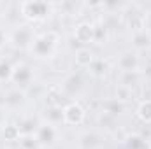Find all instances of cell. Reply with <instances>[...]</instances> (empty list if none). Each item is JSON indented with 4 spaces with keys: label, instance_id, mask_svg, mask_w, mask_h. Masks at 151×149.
I'll use <instances>...</instances> for the list:
<instances>
[{
    "label": "cell",
    "instance_id": "6da1fadb",
    "mask_svg": "<svg viewBox=\"0 0 151 149\" xmlns=\"http://www.w3.org/2000/svg\"><path fill=\"white\" fill-rule=\"evenodd\" d=\"M56 34L49 32V34H42L39 37L34 39L32 42V53L39 56V58H47L53 51H55V46H56Z\"/></svg>",
    "mask_w": 151,
    "mask_h": 149
},
{
    "label": "cell",
    "instance_id": "7c38bea8",
    "mask_svg": "<svg viewBox=\"0 0 151 149\" xmlns=\"http://www.w3.org/2000/svg\"><path fill=\"white\" fill-rule=\"evenodd\" d=\"M91 62H93V53L88 47H79L76 51V63L79 67H90Z\"/></svg>",
    "mask_w": 151,
    "mask_h": 149
},
{
    "label": "cell",
    "instance_id": "2e32d148",
    "mask_svg": "<svg viewBox=\"0 0 151 149\" xmlns=\"http://www.w3.org/2000/svg\"><path fill=\"white\" fill-rule=\"evenodd\" d=\"M46 117L49 119L51 125L63 121V107H60V105H49L46 109Z\"/></svg>",
    "mask_w": 151,
    "mask_h": 149
},
{
    "label": "cell",
    "instance_id": "44dd1931",
    "mask_svg": "<svg viewBox=\"0 0 151 149\" xmlns=\"http://www.w3.org/2000/svg\"><path fill=\"white\" fill-rule=\"evenodd\" d=\"M21 133H19V128L18 125H5L4 126V139L5 140H19Z\"/></svg>",
    "mask_w": 151,
    "mask_h": 149
},
{
    "label": "cell",
    "instance_id": "9c48e42d",
    "mask_svg": "<svg viewBox=\"0 0 151 149\" xmlns=\"http://www.w3.org/2000/svg\"><path fill=\"white\" fill-rule=\"evenodd\" d=\"M123 109H125V105H123V102L119 98H107V100L102 102V111L107 116H111V117L118 116L119 112H123Z\"/></svg>",
    "mask_w": 151,
    "mask_h": 149
},
{
    "label": "cell",
    "instance_id": "ffe728a7",
    "mask_svg": "<svg viewBox=\"0 0 151 149\" xmlns=\"http://www.w3.org/2000/svg\"><path fill=\"white\" fill-rule=\"evenodd\" d=\"M137 116L146 121V123H151V100H144L141 102V105L137 107Z\"/></svg>",
    "mask_w": 151,
    "mask_h": 149
},
{
    "label": "cell",
    "instance_id": "3957f363",
    "mask_svg": "<svg viewBox=\"0 0 151 149\" xmlns=\"http://www.w3.org/2000/svg\"><path fill=\"white\" fill-rule=\"evenodd\" d=\"M11 40H12V44L16 46V47H28L32 42H34V34H32V28L30 27H18L14 32H12V35H11Z\"/></svg>",
    "mask_w": 151,
    "mask_h": 149
},
{
    "label": "cell",
    "instance_id": "d4e9b609",
    "mask_svg": "<svg viewBox=\"0 0 151 149\" xmlns=\"http://www.w3.org/2000/svg\"><path fill=\"white\" fill-rule=\"evenodd\" d=\"M4 42H5V34H4V30L0 28V47L4 46Z\"/></svg>",
    "mask_w": 151,
    "mask_h": 149
},
{
    "label": "cell",
    "instance_id": "603a6c76",
    "mask_svg": "<svg viewBox=\"0 0 151 149\" xmlns=\"http://www.w3.org/2000/svg\"><path fill=\"white\" fill-rule=\"evenodd\" d=\"M137 81H139L137 70H135V72H123V75H121V84H123L125 88H130V86L137 84Z\"/></svg>",
    "mask_w": 151,
    "mask_h": 149
},
{
    "label": "cell",
    "instance_id": "4fadbf2b",
    "mask_svg": "<svg viewBox=\"0 0 151 149\" xmlns=\"http://www.w3.org/2000/svg\"><path fill=\"white\" fill-rule=\"evenodd\" d=\"M18 128H19L21 135H34V132H37L39 125L34 117H25L18 123Z\"/></svg>",
    "mask_w": 151,
    "mask_h": 149
},
{
    "label": "cell",
    "instance_id": "ac0fdd59",
    "mask_svg": "<svg viewBox=\"0 0 151 149\" xmlns=\"http://www.w3.org/2000/svg\"><path fill=\"white\" fill-rule=\"evenodd\" d=\"M79 144L83 149H95L100 142H99V137L95 133H84V135H81Z\"/></svg>",
    "mask_w": 151,
    "mask_h": 149
},
{
    "label": "cell",
    "instance_id": "cb8c5ba5",
    "mask_svg": "<svg viewBox=\"0 0 151 149\" xmlns=\"http://www.w3.org/2000/svg\"><path fill=\"white\" fill-rule=\"evenodd\" d=\"M102 37L106 39V28H102V27H95V42L102 40Z\"/></svg>",
    "mask_w": 151,
    "mask_h": 149
},
{
    "label": "cell",
    "instance_id": "8992f818",
    "mask_svg": "<svg viewBox=\"0 0 151 149\" xmlns=\"http://www.w3.org/2000/svg\"><path fill=\"white\" fill-rule=\"evenodd\" d=\"M32 79H34V74H32V69L28 65H18V67H14L12 77H11V81L14 84L21 86V88H27V86H30Z\"/></svg>",
    "mask_w": 151,
    "mask_h": 149
},
{
    "label": "cell",
    "instance_id": "d6986e66",
    "mask_svg": "<svg viewBox=\"0 0 151 149\" xmlns=\"http://www.w3.org/2000/svg\"><path fill=\"white\" fill-rule=\"evenodd\" d=\"M88 69H90V72L93 75H104L106 70H107V63L104 60H100V58H93V62L90 63Z\"/></svg>",
    "mask_w": 151,
    "mask_h": 149
},
{
    "label": "cell",
    "instance_id": "30bf717a",
    "mask_svg": "<svg viewBox=\"0 0 151 149\" xmlns=\"http://www.w3.org/2000/svg\"><path fill=\"white\" fill-rule=\"evenodd\" d=\"M132 42H134V46L139 47V49L151 47V34L146 28L137 30V32H134V35H132Z\"/></svg>",
    "mask_w": 151,
    "mask_h": 149
},
{
    "label": "cell",
    "instance_id": "8fae6325",
    "mask_svg": "<svg viewBox=\"0 0 151 149\" xmlns=\"http://www.w3.org/2000/svg\"><path fill=\"white\" fill-rule=\"evenodd\" d=\"M137 65H139V62H137V56L134 53H125L119 58V69L123 72H135Z\"/></svg>",
    "mask_w": 151,
    "mask_h": 149
},
{
    "label": "cell",
    "instance_id": "484cf974",
    "mask_svg": "<svg viewBox=\"0 0 151 149\" xmlns=\"http://www.w3.org/2000/svg\"><path fill=\"white\" fill-rule=\"evenodd\" d=\"M2 119H4V114H2V111H0V123H2Z\"/></svg>",
    "mask_w": 151,
    "mask_h": 149
},
{
    "label": "cell",
    "instance_id": "5b68a950",
    "mask_svg": "<svg viewBox=\"0 0 151 149\" xmlns=\"http://www.w3.org/2000/svg\"><path fill=\"white\" fill-rule=\"evenodd\" d=\"M84 119V109L79 105V104H69L63 107V121L67 125H81Z\"/></svg>",
    "mask_w": 151,
    "mask_h": 149
},
{
    "label": "cell",
    "instance_id": "ba28073f",
    "mask_svg": "<svg viewBox=\"0 0 151 149\" xmlns=\"http://www.w3.org/2000/svg\"><path fill=\"white\" fill-rule=\"evenodd\" d=\"M81 88H83V79H81L79 74L69 75V77L63 81V84H62V90H63V93H67V95H76Z\"/></svg>",
    "mask_w": 151,
    "mask_h": 149
},
{
    "label": "cell",
    "instance_id": "277c9868",
    "mask_svg": "<svg viewBox=\"0 0 151 149\" xmlns=\"http://www.w3.org/2000/svg\"><path fill=\"white\" fill-rule=\"evenodd\" d=\"M35 137H37L39 144L42 148H47V146H53L55 140H56V130L51 123H46V125H39L37 132H35Z\"/></svg>",
    "mask_w": 151,
    "mask_h": 149
},
{
    "label": "cell",
    "instance_id": "e0dca14e",
    "mask_svg": "<svg viewBox=\"0 0 151 149\" xmlns=\"http://www.w3.org/2000/svg\"><path fill=\"white\" fill-rule=\"evenodd\" d=\"M18 144H19V149H39L40 148V144H39L35 135H21Z\"/></svg>",
    "mask_w": 151,
    "mask_h": 149
},
{
    "label": "cell",
    "instance_id": "7a4b0ae2",
    "mask_svg": "<svg viewBox=\"0 0 151 149\" xmlns=\"http://www.w3.org/2000/svg\"><path fill=\"white\" fill-rule=\"evenodd\" d=\"M19 11L27 19L39 21V19H44L51 12V5L47 2H23L19 5Z\"/></svg>",
    "mask_w": 151,
    "mask_h": 149
},
{
    "label": "cell",
    "instance_id": "5bb4252c",
    "mask_svg": "<svg viewBox=\"0 0 151 149\" xmlns=\"http://www.w3.org/2000/svg\"><path fill=\"white\" fill-rule=\"evenodd\" d=\"M25 102V93L19 91V90H11L7 95H5V104L9 107H18Z\"/></svg>",
    "mask_w": 151,
    "mask_h": 149
},
{
    "label": "cell",
    "instance_id": "9a60e30c",
    "mask_svg": "<svg viewBox=\"0 0 151 149\" xmlns=\"http://www.w3.org/2000/svg\"><path fill=\"white\" fill-rule=\"evenodd\" d=\"M125 146H127V149H148V142H146L144 137L135 133V135H128L127 137Z\"/></svg>",
    "mask_w": 151,
    "mask_h": 149
},
{
    "label": "cell",
    "instance_id": "7402d4cb",
    "mask_svg": "<svg viewBox=\"0 0 151 149\" xmlns=\"http://www.w3.org/2000/svg\"><path fill=\"white\" fill-rule=\"evenodd\" d=\"M14 67L7 62V60H0V82H5L12 77Z\"/></svg>",
    "mask_w": 151,
    "mask_h": 149
},
{
    "label": "cell",
    "instance_id": "52a82bcc",
    "mask_svg": "<svg viewBox=\"0 0 151 149\" xmlns=\"http://www.w3.org/2000/svg\"><path fill=\"white\" fill-rule=\"evenodd\" d=\"M74 39L81 44L95 42V27L90 23H79L74 30Z\"/></svg>",
    "mask_w": 151,
    "mask_h": 149
}]
</instances>
